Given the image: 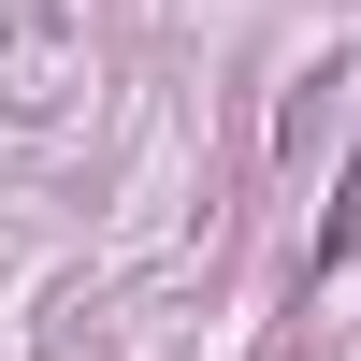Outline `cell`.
<instances>
[{
  "instance_id": "obj_1",
  "label": "cell",
  "mask_w": 361,
  "mask_h": 361,
  "mask_svg": "<svg viewBox=\"0 0 361 361\" xmlns=\"http://www.w3.org/2000/svg\"><path fill=\"white\" fill-rule=\"evenodd\" d=\"M361 246V145H347V173H333V217H318V260H347Z\"/></svg>"
}]
</instances>
